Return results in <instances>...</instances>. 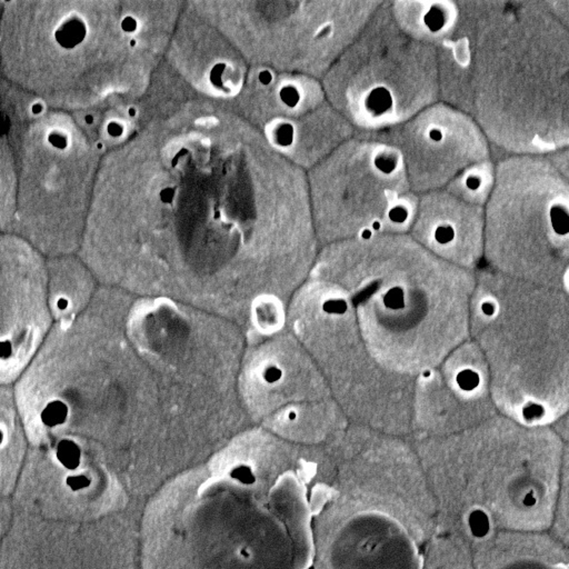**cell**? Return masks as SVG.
I'll list each match as a JSON object with an SVG mask.
<instances>
[{
  "mask_svg": "<svg viewBox=\"0 0 569 569\" xmlns=\"http://www.w3.org/2000/svg\"><path fill=\"white\" fill-rule=\"evenodd\" d=\"M10 352V345L9 343H3V356L5 357L6 353H9Z\"/></svg>",
  "mask_w": 569,
  "mask_h": 569,
  "instance_id": "obj_18",
  "label": "cell"
},
{
  "mask_svg": "<svg viewBox=\"0 0 569 569\" xmlns=\"http://www.w3.org/2000/svg\"><path fill=\"white\" fill-rule=\"evenodd\" d=\"M89 483H90L89 479L83 475L70 476L67 478V485L72 490H79L82 488H86L89 486Z\"/></svg>",
  "mask_w": 569,
  "mask_h": 569,
  "instance_id": "obj_11",
  "label": "cell"
},
{
  "mask_svg": "<svg viewBox=\"0 0 569 569\" xmlns=\"http://www.w3.org/2000/svg\"><path fill=\"white\" fill-rule=\"evenodd\" d=\"M87 122H93V118H92V117H87Z\"/></svg>",
  "mask_w": 569,
  "mask_h": 569,
  "instance_id": "obj_23",
  "label": "cell"
},
{
  "mask_svg": "<svg viewBox=\"0 0 569 569\" xmlns=\"http://www.w3.org/2000/svg\"><path fill=\"white\" fill-rule=\"evenodd\" d=\"M288 418H289V420H295L296 418H297V414H296L295 411H290L289 415H288Z\"/></svg>",
  "mask_w": 569,
  "mask_h": 569,
  "instance_id": "obj_20",
  "label": "cell"
},
{
  "mask_svg": "<svg viewBox=\"0 0 569 569\" xmlns=\"http://www.w3.org/2000/svg\"><path fill=\"white\" fill-rule=\"evenodd\" d=\"M135 28H136V21L132 19V18L128 17L123 21V29L126 30V32H132V30H135Z\"/></svg>",
  "mask_w": 569,
  "mask_h": 569,
  "instance_id": "obj_14",
  "label": "cell"
},
{
  "mask_svg": "<svg viewBox=\"0 0 569 569\" xmlns=\"http://www.w3.org/2000/svg\"><path fill=\"white\" fill-rule=\"evenodd\" d=\"M232 476L235 479L244 483H251L255 481V476H253L252 471L249 467H246V466H239V467L235 468L232 471Z\"/></svg>",
  "mask_w": 569,
  "mask_h": 569,
  "instance_id": "obj_10",
  "label": "cell"
},
{
  "mask_svg": "<svg viewBox=\"0 0 569 569\" xmlns=\"http://www.w3.org/2000/svg\"><path fill=\"white\" fill-rule=\"evenodd\" d=\"M477 49L478 118L523 153L569 148V30L553 11L494 10Z\"/></svg>",
  "mask_w": 569,
  "mask_h": 569,
  "instance_id": "obj_1",
  "label": "cell"
},
{
  "mask_svg": "<svg viewBox=\"0 0 569 569\" xmlns=\"http://www.w3.org/2000/svg\"><path fill=\"white\" fill-rule=\"evenodd\" d=\"M457 383L464 390L474 389L478 384L477 375L470 371H464L457 376Z\"/></svg>",
  "mask_w": 569,
  "mask_h": 569,
  "instance_id": "obj_8",
  "label": "cell"
},
{
  "mask_svg": "<svg viewBox=\"0 0 569 569\" xmlns=\"http://www.w3.org/2000/svg\"><path fill=\"white\" fill-rule=\"evenodd\" d=\"M323 308L327 314L344 315L348 309V305L344 299H329L325 301Z\"/></svg>",
  "mask_w": 569,
  "mask_h": 569,
  "instance_id": "obj_9",
  "label": "cell"
},
{
  "mask_svg": "<svg viewBox=\"0 0 569 569\" xmlns=\"http://www.w3.org/2000/svg\"><path fill=\"white\" fill-rule=\"evenodd\" d=\"M361 237L364 239H369L372 237V232L369 231V229H365V231L361 233Z\"/></svg>",
  "mask_w": 569,
  "mask_h": 569,
  "instance_id": "obj_19",
  "label": "cell"
},
{
  "mask_svg": "<svg viewBox=\"0 0 569 569\" xmlns=\"http://www.w3.org/2000/svg\"><path fill=\"white\" fill-rule=\"evenodd\" d=\"M549 532L569 548V455L561 462L558 494Z\"/></svg>",
  "mask_w": 569,
  "mask_h": 569,
  "instance_id": "obj_3",
  "label": "cell"
},
{
  "mask_svg": "<svg viewBox=\"0 0 569 569\" xmlns=\"http://www.w3.org/2000/svg\"><path fill=\"white\" fill-rule=\"evenodd\" d=\"M108 131L111 136H116V135L119 136L120 134H122L123 129H122V127H120L117 124H110L108 126Z\"/></svg>",
  "mask_w": 569,
  "mask_h": 569,
  "instance_id": "obj_15",
  "label": "cell"
},
{
  "mask_svg": "<svg viewBox=\"0 0 569 569\" xmlns=\"http://www.w3.org/2000/svg\"><path fill=\"white\" fill-rule=\"evenodd\" d=\"M57 458L66 468L75 469L80 462V450L74 441L64 440L59 444Z\"/></svg>",
  "mask_w": 569,
  "mask_h": 569,
  "instance_id": "obj_4",
  "label": "cell"
},
{
  "mask_svg": "<svg viewBox=\"0 0 569 569\" xmlns=\"http://www.w3.org/2000/svg\"><path fill=\"white\" fill-rule=\"evenodd\" d=\"M84 36V29L78 22H70L56 34L57 41L62 46L71 47L81 41Z\"/></svg>",
  "mask_w": 569,
  "mask_h": 569,
  "instance_id": "obj_5",
  "label": "cell"
},
{
  "mask_svg": "<svg viewBox=\"0 0 569 569\" xmlns=\"http://www.w3.org/2000/svg\"><path fill=\"white\" fill-rule=\"evenodd\" d=\"M385 307L391 310L403 309L405 306V292L402 287H392L384 296Z\"/></svg>",
  "mask_w": 569,
  "mask_h": 569,
  "instance_id": "obj_7",
  "label": "cell"
},
{
  "mask_svg": "<svg viewBox=\"0 0 569 569\" xmlns=\"http://www.w3.org/2000/svg\"><path fill=\"white\" fill-rule=\"evenodd\" d=\"M173 195H174V193H173V190H172V189H165V190H163V191L161 192V199H162V202H165V203L172 202Z\"/></svg>",
  "mask_w": 569,
  "mask_h": 569,
  "instance_id": "obj_16",
  "label": "cell"
},
{
  "mask_svg": "<svg viewBox=\"0 0 569 569\" xmlns=\"http://www.w3.org/2000/svg\"><path fill=\"white\" fill-rule=\"evenodd\" d=\"M477 544V569H569V548L549 531H500Z\"/></svg>",
  "mask_w": 569,
  "mask_h": 569,
  "instance_id": "obj_2",
  "label": "cell"
},
{
  "mask_svg": "<svg viewBox=\"0 0 569 569\" xmlns=\"http://www.w3.org/2000/svg\"><path fill=\"white\" fill-rule=\"evenodd\" d=\"M33 111H34L35 113L40 112V111H41V107H40L39 105H35V106L33 107Z\"/></svg>",
  "mask_w": 569,
  "mask_h": 569,
  "instance_id": "obj_21",
  "label": "cell"
},
{
  "mask_svg": "<svg viewBox=\"0 0 569 569\" xmlns=\"http://www.w3.org/2000/svg\"><path fill=\"white\" fill-rule=\"evenodd\" d=\"M282 376V372L280 371L279 368L277 367H268L266 371L264 372V379L266 383L268 384H275L277 381H279L280 378Z\"/></svg>",
  "mask_w": 569,
  "mask_h": 569,
  "instance_id": "obj_12",
  "label": "cell"
},
{
  "mask_svg": "<svg viewBox=\"0 0 569 569\" xmlns=\"http://www.w3.org/2000/svg\"><path fill=\"white\" fill-rule=\"evenodd\" d=\"M49 141L53 145L54 147H57V148H64L66 146L65 139L59 135H51L49 137Z\"/></svg>",
  "mask_w": 569,
  "mask_h": 569,
  "instance_id": "obj_13",
  "label": "cell"
},
{
  "mask_svg": "<svg viewBox=\"0 0 569 569\" xmlns=\"http://www.w3.org/2000/svg\"><path fill=\"white\" fill-rule=\"evenodd\" d=\"M68 305H69V302H68V300L66 299V298H60V299L57 301V307L59 308V309H62V310H63V309H66V308L68 307Z\"/></svg>",
  "mask_w": 569,
  "mask_h": 569,
  "instance_id": "obj_17",
  "label": "cell"
},
{
  "mask_svg": "<svg viewBox=\"0 0 569 569\" xmlns=\"http://www.w3.org/2000/svg\"><path fill=\"white\" fill-rule=\"evenodd\" d=\"M68 414V408L62 402H53L47 405L41 414V419L47 426H56L65 421Z\"/></svg>",
  "mask_w": 569,
  "mask_h": 569,
  "instance_id": "obj_6",
  "label": "cell"
},
{
  "mask_svg": "<svg viewBox=\"0 0 569 569\" xmlns=\"http://www.w3.org/2000/svg\"><path fill=\"white\" fill-rule=\"evenodd\" d=\"M422 376H423V377H426V378H428L429 376H431V372H425V373L422 374Z\"/></svg>",
  "mask_w": 569,
  "mask_h": 569,
  "instance_id": "obj_22",
  "label": "cell"
}]
</instances>
